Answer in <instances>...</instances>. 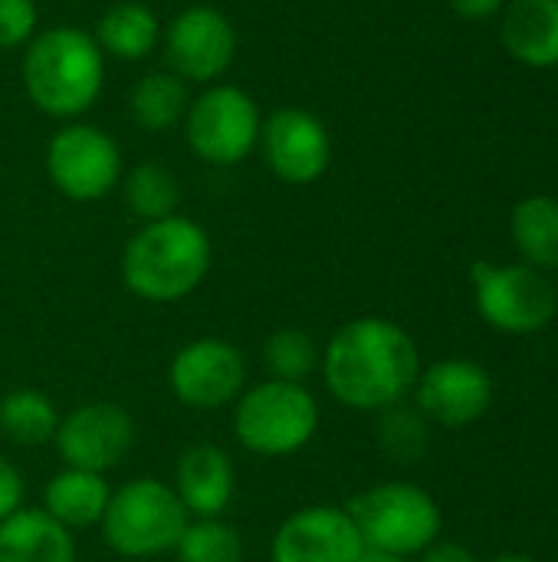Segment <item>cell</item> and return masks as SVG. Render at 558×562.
Returning <instances> with one entry per match:
<instances>
[{
	"label": "cell",
	"mask_w": 558,
	"mask_h": 562,
	"mask_svg": "<svg viewBox=\"0 0 558 562\" xmlns=\"http://www.w3.org/2000/svg\"><path fill=\"white\" fill-rule=\"evenodd\" d=\"M421 369L414 336L385 316H358L342 323L322 346L319 359L329 395L362 415H378L398 402H408Z\"/></svg>",
	"instance_id": "cell-1"
},
{
	"label": "cell",
	"mask_w": 558,
	"mask_h": 562,
	"mask_svg": "<svg viewBox=\"0 0 558 562\" xmlns=\"http://www.w3.org/2000/svg\"><path fill=\"white\" fill-rule=\"evenodd\" d=\"M214 267V244L204 224L184 214H171L141 224L118 260L122 283L132 296L168 306L187 300Z\"/></svg>",
	"instance_id": "cell-2"
},
{
	"label": "cell",
	"mask_w": 558,
	"mask_h": 562,
	"mask_svg": "<svg viewBox=\"0 0 558 562\" xmlns=\"http://www.w3.org/2000/svg\"><path fill=\"white\" fill-rule=\"evenodd\" d=\"M20 79L33 109L59 122H76L102 95L105 53L92 33L59 23L39 30L23 46Z\"/></svg>",
	"instance_id": "cell-3"
},
{
	"label": "cell",
	"mask_w": 558,
	"mask_h": 562,
	"mask_svg": "<svg viewBox=\"0 0 558 562\" xmlns=\"http://www.w3.org/2000/svg\"><path fill=\"white\" fill-rule=\"evenodd\" d=\"M234 408V438L257 458H293L312 445L322 412L309 385L263 379L247 385Z\"/></svg>",
	"instance_id": "cell-4"
},
{
	"label": "cell",
	"mask_w": 558,
	"mask_h": 562,
	"mask_svg": "<svg viewBox=\"0 0 558 562\" xmlns=\"http://www.w3.org/2000/svg\"><path fill=\"white\" fill-rule=\"evenodd\" d=\"M345 510L368 550L405 560H418L444 530L441 504L411 481H378L355 494Z\"/></svg>",
	"instance_id": "cell-5"
},
{
	"label": "cell",
	"mask_w": 558,
	"mask_h": 562,
	"mask_svg": "<svg viewBox=\"0 0 558 562\" xmlns=\"http://www.w3.org/2000/svg\"><path fill=\"white\" fill-rule=\"evenodd\" d=\"M191 514L174 487L158 477H135L112 491L102 514V540L125 560H155L174 553Z\"/></svg>",
	"instance_id": "cell-6"
},
{
	"label": "cell",
	"mask_w": 558,
	"mask_h": 562,
	"mask_svg": "<svg viewBox=\"0 0 558 562\" xmlns=\"http://www.w3.org/2000/svg\"><path fill=\"white\" fill-rule=\"evenodd\" d=\"M474 303L480 319L503 336H536L558 313V290L549 273L516 260L470 267Z\"/></svg>",
	"instance_id": "cell-7"
},
{
	"label": "cell",
	"mask_w": 558,
	"mask_h": 562,
	"mask_svg": "<svg viewBox=\"0 0 558 562\" xmlns=\"http://www.w3.org/2000/svg\"><path fill=\"white\" fill-rule=\"evenodd\" d=\"M181 125H184L187 148L204 165L234 168L257 151L263 112L247 89L230 82H214L191 99Z\"/></svg>",
	"instance_id": "cell-8"
},
{
	"label": "cell",
	"mask_w": 558,
	"mask_h": 562,
	"mask_svg": "<svg viewBox=\"0 0 558 562\" xmlns=\"http://www.w3.org/2000/svg\"><path fill=\"white\" fill-rule=\"evenodd\" d=\"M43 165L53 188L76 204L102 201L118 188L125 175L118 142L105 128L79 119L53 132V138L46 142Z\"/></svg>",
	"instance_id": "cell-9"
},
{
	"label": "cell",
	"mask_w": 558,
	"mask_h": 562,
	"mask_svg": "<svg viewBox=\"0 0 558 562\" xmlns=\"http://www.w3.org/2000/svg\"><path fill=\"white\" fill-rule=\"evenodd\" d=\"M164 69L187 86H214L237 59V26L217 7L194 3L171 16L161 33Z\"/></svg>",
	"instance_id": "cell-10"
},
{
	"label": "cell",
	"mask_w": 558,
	"mask_h": 562,
	"mask_svg": "<svg viewBox=\"0 0 558 562\" xmlns=\"http://www.w3.org/2000/svg\"><path fill=\"white\" fill-rule=\"evenodd\" d=\"M168 389L191 412L230 408L247 389V359L230 339H191L168 362Z\"/></svg>",
	"instance_id": "cell-11"
},
{
	"label": "cell",
	"mask_w": 558,
	"mask_h": 562,
	"mask_svg": "<svg viewBox=\"0 0 558 562\" xmlns=\"http://www.w3.org/2000/svg\"><path fill=\"white\" fill-rule=\"evenodd\" d=\"M135 418L115 402H86L69 415H59L53 448L62 458V468L105 474L118 468L135 448Z\"/></svg>",
	"instance_id": "cell-12"
},
{
	"label": "cell",
	"mask_w": 558,
	"mask_h": 562,
	"mask_svg": "<svg viewBox=\"0 0 558 562\" xmlns=\"http://www.w3.org/2000/svg\"><path fill=\"white\" fill-rule=\"evenodd\" d=\"M497 385L493 375L474 359H441L421 369L411 402L434 425L460 431L477 425L493 405Z\"/></svg>",
	"instance_id": "cell-13"
},
{
	"label": "cell",
	"mask_w": 558,
	"mask_h": 562,
	"mask_svg": "<svg viewBox=\"0 0 558 562\" xmlns=\"http://www.w3.org/2000/svg\"><path fill=\"white\" fill-rule=\"evenodd\" d=\"M260 155L266 168L293 188L316 184L332 161V138L326 122L299 105H283L263 119Z\"/></svg>",
	"instance_id": "cell-14"
},
{
	"label": "cell",
	"mask_w": 558,
	"mask_h": 562,
	"mask_svg": "<svg viewBox=\"0 0 558 562\" xmlns=\"http://www.w3.org/2000/svg\"><path fill=\"white\" fill-rule=\"evenodd\" d=\"M365 550L352 517L335 504L293 510L270 540V562H358Z\"/></svg>",
	"instance_id": "cell-15"
},
{
	"label": "cell",
	"mask_w": 558,
	"mask_h": 562,
	"mask_svg": "<svg viewBox=\"0 0 558 562\" xmlns=\"http://www.w3.org/2000/svg\"><path fill=\"white\" fill-rule=\"evenodd\" d=\"M174 494L191 517H224L237 497L234 458L210 441L191 445L174 464Z\"/></svg>",
	"instance_id": "cell-16"
},
{
	"label": "cell",
	"mask_w": 558,
	"mask_h": 562,
	"mask_svg": "<svg viewBox=\"0 0 558 562\" xmlns=\"http://www.w3.org/2000/svg\"><path fill=\"white\" fill-rule=\"evenodd\" d=\"M500 40L526 66H558V0H506Z\"/></svg>",
	"instance_id": "cell-17"
},
{
	"label": "cell",
	"mask_w": 558,
	"mask_h": 562,
	"mask_svg": "<svg viewBox=\"0 0 558 562\" xmlns=\"http://www.w3.org/2000/svg\"><path fill=\"white\" fill-rule=\"evenodd\" d=\"M0 562H79V547L43 507H20L0 524Z\"/></svg>",
	"instance_id": "cell-18"
},
{
	"label": "cell",
	"mask_w": 558,
	"mask_h": 562,
	"mask_svg": "<svg viewBox=\"0 0 558 562\" xmlns=\"http://www.w3.org/2000/svg\"><path fill=\"white\" fill-rule=\"evenodd\" d=\"M109 497H112V487L105 474L62 468L43 487V510L66 530H86V527L102 524Z\"/></svg>",
	"instance_id": "cell-19"
},
{
	"label": "cell",
	"mask_w": 558,
	"mask_h": 562,
	"mask_svg": "<svg viewBox=\"0 0 558 562\" xmlns=\"http://www.w3.org/2000/svg\"><path fill=\"white\" fill-rule=\"evenodd\" d=\"M161 20L148 3L138 0H118L112 3L99 23L92 40L105 53V59H122V63H141L161 46Z\"/></svg>",
	"instance_id": "cell-20"
},
{
	"label": "cell",
	"mask_w": 558,
	"mask_h": 562,
	"mask_svg": "<svg viewBox=\"0 0 558 562\" xmlns=\"http://www.w3.org/2000/svg\"><path fill=\"white\" fill-rule=\"evenodd\" d=\"M510 237L523 263L556 273L558 270V198L533 194L513 207Z\"/></svg>",
	"instance_id": "cell-21"
},
{
	"label": "cell",
	"mask_w": 558,
	"mask_h": 562,
	"mask_svg": "<svg viewBox=\"0 0 558 562\" xmlns=\"http://www.w3.org/2000/svg\"><path fill=\"white\" fill-rule=\"evenodd\" d=\"M191 105V89L181 76L171 69H151L145 72L128 95L132 119L145 132H171L184 122Z\"/></svg>",
	"instance_id": "cell-22"
},
{
	"label": "cell",
	"mask_w": 558,
	"mask_h": 562,
	"mask_svg": "<svg viewBox=\"0 0 558 562\" xmlns=\"http://www.w3.org/2000/svg\"><path fill=\"white\" fill-rule=\"evenodd\" d=\"M118 188H122L125 207L141 224H151V221L178 214L181 184H178V175L168 165H161V161H141V165L128 168L122 175Z\"/></svg>",
	"instance_id": "cell-23"
},
{
	"label": "cell",
	"mask_w": 558,
	"mask_h": 562,
	"mask_svg": "<svg viewBox=\"0 0 558 562\" xmlns=\"http://www.w3.org/2000/svg\"><path fill=\"white\" fill-rule=\"evenodd\" d=\"M59 428L56 402L39 389H10L0 398V435L20 448L53 441Z\"/></svg>",
	"instance_id": "cell-24"
},
{
	"label": "cell",
	"mask_w": 558,
	"mask_h": 562,
	"mask_svg": "<svg viewBox=\"0 0 558 562\" xmlns=\"http://www.w3.org/2000/svg\"><path fill=\"white\" fill-rule=\"evenodd\" d=\"M322 346L303 326H280L263 339V369L266 379L306 385L319 372Z\"/></svg>",
	"instance_id": "cell-25"
},
{
	"label": "cell",
	"mask_w": 558,
	"mask_h": 562,
	"mask_svg": "<svg viewBox=\"0 0 558 562\" xmlns=\"http://www.w3.org/2000/svg\"><path fill=\"white\" fill-rule=\"evenodd\" d=\"M431 422L414 408V402H398L378 412V448L395 464H418L431 448Z\"/></svg>",
	"instance_id": "cell-26"
},
{
	"label": "cell",
	"mask_w": 558,
	"mask_h": 562,
	"mask_svg": "<svg viewBox=\"0 0 558 562\" xmlns=\"http://www.w3.org/2000/svg\"><path fill=\"white\" fill-rule=\"evenodd\" d=\"M178 562H243V537L224 517H191L178 547Z\"/></svg>",
	"instance_id": "cell-27"
},
{
	"label": "cell",
	"mask_w": 558,
	"mask_h": 562,
	"mask_svg": "<svg viewBox=\"0 0 558 562\" xmlns=\"http://www.w3.org/2000/svg\"><path fill=\"white\" fill-rule=\"evenodd\" d=\"M39 10L33 0H0V49H23L39 30Z\"/></svg>",
	"instance_id": "cell-28"
},
{
	"label": "cell",
	"mask_w": 558,
	"mask_h": 562,
	"mask_svg": "<svg viewBox=\"0 0 558 562\" xmlns=\"http://www.w3.org/2000/svg\"><path fill=\"white\" fill-rule=\"evenodd\" d=\"M23 497H26L23 474L0 454V524L23 507Z\"/></svg>",
	"instance_id": "cell-29"
},
{
	"label": "cell",
	"mask_w": 558,
	"mask_h": 562,
	"mask_svg": "<svg viewBox=\"0 0 558 562\" xmlns=\"http://www.w3.org/2000/svg\"><path fill=\"white\" fill-rule=\"evenodd\" d=\"M418 562H480L477 553L464 543H454V540H434Z\"/></svg>",
	"instance_id": "cell-30"
},
{
	"label": "cell",
	"mask_w": 558,
	"mask_h": 562,
	"mask_svg": "<svg viewBox=\"0 0 558 562\" xmlns=\"http://www.w3.org/2000/svg\"><path fill=\"white\" fill-rule=\"evenodd\" d=\"M451 7L464 20H490L506 7V0H451Z\"/></svg>",
	"instance_id": "cell-31"
},
{
	"label": "cell",
	"mask_w": 558,
	"mask_h": 562,
	"mask_svg": "<svg viewBox=\"0 0 558 562\" xmlns=\"http://www.w3.org/2000/svg\"><path fill=\"white\" fill-rule=\"evenodd\" d=\"M358 562H411L405 560V557H395V553H382V550H362V557H358Z\"/></svg>",
	"instance_id": "cell-32"
},
{
	"label": "cell",
	"mask_w": 558,
	"mask_h": 562,
	"mask_svg": "<svg viewBox=\"0 0 558 562\" xmlns=\"http://www.w3.org/2000/svg\"><path fill=\"white\" fill-rule=\"evenodd\" d=\"M490 562H539L536 557H529V553H500V557H493Z\"/></svg>",
	"instance_id": "cell-33"
}]
</instances>
